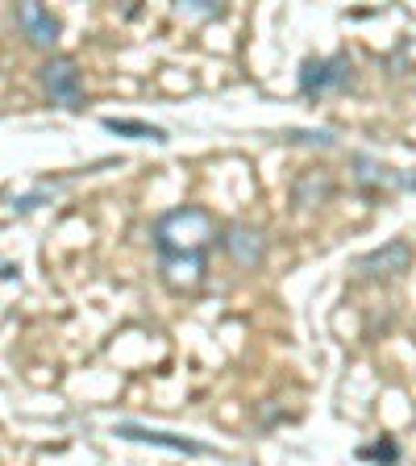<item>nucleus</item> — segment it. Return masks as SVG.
<instances>
[{"instance_id":"obj_1","label":"nucleus","mask_w":416,"mask_h":466,"mask_svg":"<svg viewBox=\"0 0 416 466\" xmlns=\"http://www.w3.org/2000/svg\"><path fill=\"white\" fill-rule=\"evenodd\" d=\"M217 221L200 204H184L171 208L155 221V250H158V271L163 283L175 291H192L208 275V246L217 242Z\"/></svg>"},{"instance_id":"obj_2","label":"nucleus","mask_w":416,"mask_h":466,"mask_svg":"<svg viewBox=\"0 0 416 466\" xmlns=\"http://www.w3.org/2000/svg\"><path fill=\"white\" fill-rule=\"evenodd\" d=\"M350 79H354V63H350L346 50L330 55V58H304L300 63V96L320 100V96H330V92L350 87Z\"/></svg>"},{"instance_id":"obj_3","label":"nucleus","mask_w":416,"mask_h":466,"mask_svg":"<svg viewBox=\"0 0 416 466\" xmlns=\"http://www.w3.org/2000/svg\"><path fill=\"white\" fill-rule=\"evenodd\" d=\"M42 87L58 108H71V113L84 108V79H79V67L71 55H55L42 63Z\"/></svg>"},{"instance_id":"obj_4","label":"nucleus","mask_w":416,"mask_h":466,"mask_svg":"<svg viewBox=\"0 0 416 466\" xmlns=\"http://www.w3.org/2000/svg\"><path fill=\"white\" fill-rule=\"evenodd\" d=\"M354 267H359L367 279H400V275L412 267V246H408L404 238H391V242H383L379 250L362 254Z\"/></svg>"},{"instance_id":"obj_5","label":"nucleus","mask_w":416,"mask_h":466,"mask_svg":"<svg viewBox=\"0 0 416 466\" xmlns=\"http://www.w3.org/2000/svg\"><path fill=\"white\" fill-rule=\"evenodd\" d=\"M117 437H126V441H142V446H158V450H175V454H213V446H204V441H192V437H179V433H167V429H146V425H113Z\"/></svg>"},{"instance_id":"obj_6","label":"nucleus","mask_w":416,"mask_h":466,"mask_svg":"<svg viewBox=\"0 0 416 466\" xmlns=\"http://www.w3.org/2000/svg\"><path fill=\"white\" fill-rule=\"evenodd\" d=\"M221 250L229 254L238 267H259L262 258H267V238H262L259 229H250V225H225L221 229Z\"/></svg>"},{"instance_id":"obj_7","label":"nucleus","mask_w":416,"mask_h":466,"mask_svg":"<svg viewBox=\"0 0 416 466\" xmlns=\"http://www.w3.org/2000/svg\"><path fill=\"white\" fill-rule=\"evenodd\" d=\"M17 29L29 46L50 50L58 42V21L50 17V9H42V5H17Z\"/></svg>"},{"instance_id":"obj_8","label":"nucleus","mask_w":416,"mask_h":466,"mask_svg":"<svg viewBox=\"0 0 416 466\" xmlns=\"http://www.w3.org/2000/svg\"><path fill=\"white\" fill-rule=\"evenodd\" d=\"M354 167H359L362 187H408V192H416V175H400V171H391V167L375 163V158H367V155H354Z\"/></svg>"},{"instance_id":"obj_9","label":"nucleus","mask_w":416,"mask_h":466,"mask_svg":"<svg viewBox=\"0 0 416 466\" xmlns=\"http://www.w3.org/2000/svg\"><path fill=\"white\" fill-rule=\"evenodd\" d=\"M333 192V179L325 171H309L300 175V184H296V192H291V200L300 204V208H312V204H325Z\"/></svg>"},{"instance_id":"obj_10","label":"nucleus","mask_w":416,"mask_h":466,"mask_svg":"<svg viewBox=\"0 0 416 466\" xmlns=\"http://www.w3.org/2000/svg\"><path fill=\"white\" fill-rule=\"evenodd\" d=\"M105 129H108V134H121V137H137V142H167V129H163V126H150V121L105 116Z\"/></svg>"},{"instance_id":"obj_11","label":"nucleus","mask_w":416,"mask_h":466,"mask_svg":"<svg viewBox=\"0 0 416 466\" xmlns=\"http://www.w3.org/2000/svg\"><path fill=\"white\" fill-rule=\"evenodd\" d=\"M175 9L192 13V17H221V5H217V0H179Z\"/></svg>"},{"instance_id":"obj_12","label":"nucleus","mask_w":416,"mask_h":466,"mask_svg":"<svg viewBox=\"0 0 416 466\" xmlns=\"http://www.w3.org/2000/svg\"><path fill=\"white\" fill-rule=\"evenodd\" d=\"M359 458H379V462H396V458H400V446H396V441H379V446H370V450H359Z\"/></svg>"},{"instance_id":"obj_13","label":"nucleus","mask_w":416,"mask_h":466,"mask_svg":"<svg viewBox=\"0 0 416 466\" xmlns=\"http://www.w3.org/2000/svg\"><path fill=\"white\" fill-rule=\"evenodd\" d=\"M288 142H320V146H333V134H300V129H283Z\"/></svg>"}]
</instances>
